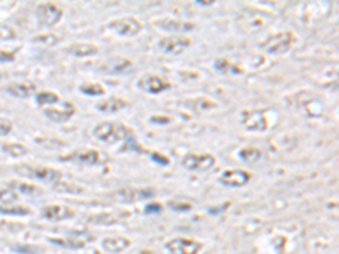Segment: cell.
Instances as JSON below:
<instances>
[{
	"label": "cell",
	"mask_w": 339,
	"mask_h": 254,
	"mask_svg": "<svg viewBox=\"0 0 339 254\" xmlns=\"http://www.w3.org/2000/svg\"><path fill=\"white\" fill-rule=\"evenodd\" d=\"M241 125H243L246 131L253 132H264L270 127H273V122L277 120V115L270 110H264V108H254V110H243L239 115Z\"/></svg>",
	"instance_id": "6da1fadb"
},
{
	"label": "cell",
	"mask_w": 339,
	"mask_h": 254,
	"mask_svg": "<svg viewBox=\"0 0 339 254\" xmlns=\"http://www.w3.org/2000/svg\"><path fill=\"white\" fill-rule=\"evenodd\" d=\"M132 135V131L122 122H100L93 127V137L105 144H115L122 142Z\"/></svg>",
	"instance_id": "7a4b0ae2"
},
{
	"label": "cell",
	"mask_w": 339,
	"mask_h": 254,
	"mask_svg": "<svg viewBox=\"0 0 339 254\" xmlns=\"http://www.w3.org/2000/svg\"><path fill=\"white\" fill-rule=\"evenodd\" d=\"M14 171L19 173L20 176H26V178H34V179H39V181H47V183H56L63 178V173L54 168H47V166L17 164L15 168H14Z\"/></svg>",
	"instance_id": "3957f363"
},
{
	"label": "cell",
	"mask_w": 339,
	"mask_h": 254,
	"mask_svg": "<svg viewBox=\"0 0 339 254\" xmlns=\"http://www.w3.org/2000/svg\"><path fill=\"white\" fill-rule=\"evenodd\" d=\"M293 43H295V34L292 30H281V32H277L268 37L261 44V49L268 54H283L290 49Z\"/></svg>",
	"instance_id": "277c9868"
},
{
	"label": "cell",
	"mask_w": 339,
	"mask_h": 254,
	"mask_svg": "<svg viewBox=\"0 0 339 254\" xmlns=\"http://www.w3.org/2000/svg\"><path fill=\"white\" fill-rule=\"evenodd\" d=\"M36 17H37V20H39L41 26L53 27L61 20V17H63V10H61V7L56 5V3L44 2V3H39V5L36 7Z\"/></svg>",
	"instance_id": "5b68a950"
},
{
	"label": "cell",
	"mask_w": 339,
	"mask_h": 254,
	"mask_svg": "<svg viewBox=\"0 0 339 254\" xmlns=\"http://www.w3.org/2000/svg\"><path fill=\"white\" fill-rule=\"evenodd\" d=\"M108 29H112L114 32L121 34L125 37L138 36L142 30V24L139 22L136 17H121V19H114L107 24Z\"/></svg>",
	"instance_id": "8992f818"
},
{
	"label": "cell",
	"mask_w": 339,
	"mask_h": 254,
	"mask_svg": "<svg viewBox=\"0 0 339 254\" xmlns=\"http://www.w3.org/2000/svg\"><path fill=\"white\" fill-rule=\"evenodd\" d=\"M182 164L192 171H203L216 164V156L209 152H188L186 156H183Z\"/></svg>",
	"instance_id": "52a82bcc"
},
{
	"label": "cell",
	"mask_w": 339,
	"mask_h": 254,
	"mask_svg": "<svg viewBox=\"0 0 339 254\" xmlns=\"http://www.w3.org/2000/svg\"><path fill=\"white\" fill-rule=\"evenodd\" d=\"M203 244L200 240H193L188 237H175L166 244V251L170 254H199Z\"/></svg>",
	"instance_id": "ba28073f"
},
{
	"label": "cell",
	"mask_w": 339,
	"mask_h": 254,
	"mask_svg": "<svg viewBox=\"0 0 339 254\" xmlns=\"http://www.w3.org/2000/svg\"><path fill=\"white\" fill-rule=\"evenodd\" d=\"M60 161H70L77 164H87V166H97L102 161H105V156L95 149H83V151H75L71 154L61 156Z\"/></svg>",
	"instance_id": "9c48e42d"
},
{
	"label": "cell",
	"mask_w": 339,
	"mask_h": 254,
	"mask_svg": "<svg viewBox=\"0 0 339 254\" xmlns=\"http://www.w3.org/2000/svg\"><path fill=\"white\" fill-rule=\"evenodd\" d=\"M154 190L153 188H121L114 193V198L124 203L139 202V200H146L154 196Z\"/></svg>",
	"instance_id": "30bf717a"
},
{
	"label": "cell",
	"mask_w": 339,
	"mask_h": 254,
	"mask_svg": "<svg viewBox=\"0 0 339 254\" xmlns=\"http://www.w3.org/2000/svg\"><path fill=\"white\" fill-rule=\"evenodd\" d=\"M75 112H77V107L71 102H61L58 107H46L44 115L53 122H66L73 117Z\"/></svg>",
	"instance_id": "8fae6325"
},
{
	"label": "cell",
	"mask_w": 339,
	"mask_h": 254,
	"mask_svg": "<svg viewBox=\"0 0 339 254\" xmlns=\"http://www.w3.org/2000/svg\"><path fill=\"white\" fill-rule=\"evenodd\" d=\"M251 173L246 171V169H227L220 175L219 181L226 186H232V188H237V186H244L251 181Z\"/></svg>",
	"instance_id": "7c38bea8"
},
{
	"label": "cell",
	"mask_w": 339,
	"mask_h": 254,
	"mask_svg": "<svg viewBox=\"0 0 339 254\" xmlns=\"http://www.w3.org/2000/svg\"><path fill=\"white\" fill-rule=\"evenodd\" d=\"M192 41L188 37H183V36H170V37H163L159 41V49L166 54H182L186 47L190 46Z\"/></svg>",
	"instance_id": "4fadbf2b"
},
{
	"label": "cell",
	"mask_w": 339,
	"mask_h": 254,
	"mask_svg": "<svg viewBox=\"0 0 339 254\" xmlns=\"http://www.w3.org/2000/svg\"><path fill=\"white\" fill-rule=\"evenodd\" d=\"M138 87L141 90L148 91V93H161L165 90H170L171 85L161 76H156V75H146V76L139 78Z\"/></svg>",
	"instance_id": "5bb4252c"
},
{
	"label": "cell",
	"mask_w": 339,
	"mask_h": 254,
	"mask_svg": "<svg viewBox=\"0 0 339 254\" xmlns=\"http://www.w3.org/2000/svg\"><path fill=\"white\" fill-rule=\"evenodd\" d=\"M154 26L159 27L161 30H168V32H190L195 29V24L188 22V20H178V19H158L154 20Z\"/></svg>",
	"instance_id": "9a60e30c"
},
{
	"label": "cell",
	"mask_w": 339,
	"mask_h": 254,
	"mask_svg": "<svg viewBox=\"0 0 339 254\" xmlns=\"http://www.w3.org/2000/svg\"><path fill=\"white\" fill-rule=\"evenodd\" d=\"M43 217L51 222H60V220H68L75 217V210L70 209L66 205H47L46 209H43Z\"/></svg>",
	"instance_id": "2e32d148"
},
{
	"label": "cell",
	"mask_w": 339,
	"mask_h": 254,
	"mask_svg": "<svg viewBox=\"0 0 339 254\" xmlns=\"http://www.w3.org/2000/svg\"><path fill=\"white\" fill-rule=\"evenodd\" d=\"M129 107V102L124 100L121 97H108L105 100L98 102L97 104V110L98 112H105V114H114V112H121L124 108Z\"/></svg>",
	"instance_id": "e0dca14e"
},
{
	"label": "cell",
	"mask_w": 339,
	"mask_h": 254,
	"mask_svg": "<svg viewBox=\"0 0 339 254\" xmlns=\"http://www.w3.org/2000/svg\"><path fill=\"white\" fill-rule=\"evenodd\" d=\"M129 246H131V240H129L127 237H122V236L105 237V239H102V247H104L107 253H112V254L122 253V251H125Z\"/></svg>",
	"instance_id": "ac0fdd59"
},
{
	"label": "cell",
	"mask_w": 339,
	"mask_h": 254,
	"mask_svg": "<svg viewBox=\"0 0 339 254\" xmlns=\"http://www.w3.org/2000/svg\"><path fill=\"white\" fill-rule=\"evenodd\" d=\"M186 108L190 110H197V112H209V110H214L217 108V104L214 100L207 97H195V98H188V100L183 102Z\"/></svg>",
	"instance_id": "d6986e66"
},
{
	"label": "cell",
	"mask_w": 339,
	"mask_h": 254,
	"mask_svg": "<svg viewBox=\"0 0 339 254\" xmlns=\"http://www.w3.org/2000/svg\"><path fill=\"white\" fill-rule=\"evenodd\" d=\"M66 51L75 58H87L98 53V47L92 43H75L66 47Z\"/></svg>",
	"instance_id": "ffe728a7"
},
{
	"label": "cell",
	"mask_w": 339,
	"mask_h": 254,
	"mask_svg": "<svg viewBox=\"0 0 339 254\" xmlns=\"http://www.w3.org/2000/svg\"><path fill=\"white\" fill-rule=\"evenodd\" d=\"M7 91H9L12 97L17 98H27L32 93H36V85L29 83V81H22V83H12L7 87Z\"/></svg>",
	"instance_id": "44dd1931"
},
{
	"label": "cell",
	"mask_w": 339,
	"mask_h": 254,
	"mask_svg": "<svg viewBox=\"0 0 339 254\" xmlns=\"http://www.w3.org/2000/svg\"><path fill=\"white\" fill-rule=\"evenodd\" d=\"M131 66V61L125 60V58H112V60H108L107 63L102 66V70L107 71V73H122V71H125L127 68Z\"/></svg>",
	"instance_id": "7402d4cb"
},
{
	"label": "cell",
	"mask_w": 339,
	"mask_h": 254,
	"mask_svg": "<svg viewBox=\"0 0 339 254\" xmlns=\"http://www.w3.org/2000/svg\"><path fill=\"white\" fill-rule=\"evenodd\" d=\"M87 220L95 225H112V224H117V215L114 213H98V215H90L87 217Z\"/></svg>",
	"instance_id": "603a6c76"
},
{
	"label": "cell",
	"mask_w": 339,
	"mask_h": 254,
	"mask_svg": "<svg viewBox=\"0 0 339 254\" xmlns=\"http://www.w3.org/2000/svg\"><path fill=\"white\" fill-rule=\"evenodd\" d=\"M36 102L39 107H49V105L60 102V95L54 93V91H39L36 95Z\"/></svg>",
	"instance_id": "cb8c5ba5"
},
{
	"label": "cell",
	"mask_w": 339,
	"mask_h": 254,
	"mask_svg": "<svg viewBox=\"0 0 339 254\" xmlns=\"http://www.w3.org/2000/svg\"><path fill=\"white\" fill-rule=\"evenodd\" d=\"M53 188H54V192H58V193H83V186L73 185V183H66V181H63V179L53 183Z\"/></svg>",
	"instance_id": "d4e9b609"
},
{
	"label": "cell",
	"mask_w": 339,
	"mask_h": 254,
	"mask_svg": "<svg viewBox=\"0 0 339 254\" xmlns=\"http://www.w3.org/2000/svg\"><path fill=\"white\" fill-rule=\"evenodd\" d=\"M12 188L19 190L20 193H24V195H39L41 193V188L36 185H31V183H26V181H12L9 183Z\"/></svg>",
	"instance_id": "484cf974"
},
{
	"label": "cell",
	"mask_w": 339,
	"mask_h": 254,
	"mask_svg": "<svg viewBox=\"0 0 339 254\" xmlns=\"http://www.w3.org/2000/svg\"><path fill=\"white\" fill-rule=\"evenodd\" d=\"M2 148L7 154L15 156V158H19V156H26L27 152H29V149H27L24 144H19V142H7V144H3Z\"/></svg>",
	"instance_id": "4316f807"
},
{
	"label": "cell",
	"mask_w": 339,
	"mask_h": 254,
	"mask_svg": "<svg viewBox=\"0 0 339 254\" xmlns=\"http://www.w3.org/2000/svg\"><path fill=\"white\" fill-rule=\"evenodd\" d=\"M80 91L88 97H100V95L105 93V88L98 83H83L80 85Z\"/></svg>",
	"instance_id": "83f0119b"
},
{
	"label": "cell",
	"mask_w": 339,
	"mask_h": 254,
	"mask_svg": "<svg viewBox=\"0 0 339 254\" xmlns=\"http://www.w3.org/2000/svg\"><path fill=\"white\" fill-rule=\"evenodd\" d=\"M49 242L58 244V246H63V247H70V249H81V247L85 246L83 240L75 239V237H70V239H56V237H51Z\"/></svg>",
	"instance_id": "f1b7e54d"
},
{
	"label": "cell",
	"mask_w": 339,
	"mask_h": 254,
	"mask_svg": "<svg viewBox=\"0 0 339 254\" xmlns=\"http://www.w3.org/2000/svg\"><path fill=\"white\" fill-rule=\"evenodd\" d=\"M237 156L246 163H254L261 158V151L256 148H243L239 152H237Z\"/></svg>",
	"instance_id": "f546056e"
},
{
	"label": "cell",
	"mask_w": 339,
	"mask_h": 254,
	"mask_svg": "<svg viewBox=\"0 0 339 254\" xmlns=\"http://www.w3.org/2000/svg\"><path fill=\"white\" fill-rule=\"evenodd\" d=\"M61 41V37L54 32H47V34H39V36L32 37V43H39V44H47V46H54Z\"/></svg>",
	"instance_id": "4dcf8cb0"
},
{
	"label": "cell",
	"mask_w": 339,
	"mask_h": 254,
	"mask_svg": "<svg viewBox=\"0 0 339 254\" xmlns=\"http://www.w3.org/2000/svg\"><path fill=\"white\" fill-rule=\"evenodd\" d=\"M216 70L220 71V73H241V71H243L239 66L231 64L229 60H217L216 61Z\"/></svg>",
	"instance_id": "1f68e13d"
},
{
	"label": "cell",
	"mask_w": 339,
	"mask_h": 254,
	"mask_svg": "<svg viewBox=\"0 0 339 254\" xmlns=\"http://www.w3.org/2000/svg\"><path fill=\"white\" fill-rule=\"evenodd\" d=\"M0 212L2 213H7V215H27V213H31L29 209H26V207H0Z\"/></svg>",
	"instance_id": "d6a6232c"
},
{
	"label": "cell",
	"mask_w": 339,
	"mask_h": 254,
	"mask_svg": "<svg viewBox=\"0 0 339 254\" xmlns=\"http://www.w3.org/2000/svg\"><path fill=\"white\" fill-rule=\"evenodd\" d=\"M17 37V32L10 26H0V39H14Z\"/></svg>",
	"instance_id": "836d02e7"
},
{
	"label": "cell",
	"mask_w": 339,
	"mask_h": 254,
	"mask_svg": "<svg viewBox=\"0 0 339 254\" xmlns=\"http://www.w3.org/2000/svg\"><path fill=\"white\" fill-rule=\"evenodd\" d=\"M0 200L2 202H15L17 200V193L12 192V190H0Z\"/></svg>",
	"instance_id": "e575fe53"
},
{
	"label": "cell",
	"mask_w": 339,
	"mask_h": 254,
	"mask_svg": "<svg viewBox=\"0 0 339 254\" xmlns=\"http://www.w3.org/2000/svg\"><path fill=\"white\" fill-rule=\"evenodd\" d=\"M168 205H170V209L180 210V212H186V210L192 209V205H190V203H186V202H170Z\"/></svg>",
	"instance_id": "d590c367"
},
{
	"label": "cell",
	"mask_w": 339,
	"mask_h": 254,
	"mask_svg": "<svg viewBox=\"0 0 339 254\" xmlns=\"http://www.w3.org/2000/svg\"><path fill=\"white\" fill-rule=\"evenodd\" d=\"M15 251L19 253H29V254H41L43 253V247H36V246H20V247H15Z\"/></svg>",
	"instance_id": "8d00e7d4"
},
{
	"label": "cell",
	"mask_w": 339,
	"mask_h": 254,
	"mask_svg": "<svg viewBox=\"0 0 339 254\" xmlns=\"http://www.w3.org/2000/svg\"><path fill=\"white\" fill-rule=\"evenodd\" d=\"M10 131H12V122H10L9 119H2V117H0V135L9 134Z\"/></svg>",
	"instance_id": "74e56055"
},
{
	"label": "cell",
	"mask_w": 339,
	"mask_h": 254,
	"mask_svg": "<svg viewBox=\"0 0 339 254\" xmlns=\"http://www.w3.org/2000/svg\"><path fill=\"white\" fill-rule=\"evenodd\" d=\"M14 53H7V51H0V61H12Z\"/></svg>",
	"instance_id": "f35d334b"
},
{
	"label": "cell",
	"mask_w": 339,
	"mask_h": 254,
	"mask_svg": "<svg viewBox=\"0 0 339 254\" xmlns=\"http://www.w3.org/2000/svg\"><path fill=\"white\" fill-rule=\"evenodd\" d=\"M151 122H163V124H170L171 120H170L168 117H156V115H154V117H151Z\"/></svg>",
	"instance_id": "ab89813d"
},
{
	"label": "cell",
	"mask_w": 339,
	"mask_h": 254,
	"mask_svg": "<svg viewBox=\"0 0 339 254\" xmlns=\"http://www.w3.org/2000/svg\"><path fill=\"white\" fill-rule=\"evenodd\" d=\"M153 207H146V212H159V210H161V207H159V203H151Z\"/></svg>",
	"instance_id": "60d3db41"
},
{
	"label": "cell",
	"mask_w": 339,
	"mask_h": 254,
	"mask_svg": "<svg viewBox=\"0 0 339 254\" xmlns=\"http://www.w3.org/2000/svg\"><path fill=\"white\" fill-rule=\"evenodd\" d=\"M199 3H200V5H212V0H210V2H209V0H199Z\"/></svg>",
	"instance_id": "b9f144b4"
},
{
	"label": "cell",
	"mask_w": 339,
	"mask_h": 254,
	"mask_svg": "<svg viewBox=\"0 0 339 254\" xmlns=\"http://www.w3.org/2000/svg\"><path fill=\"white\" fill-rule=\"evenodd\" d=\"M0 78H2V73H0Z\"/></svg>",
	"instance_id": "7bdbcfd3"
}]
</instances>
